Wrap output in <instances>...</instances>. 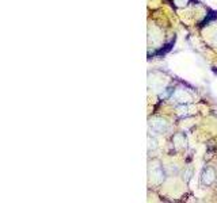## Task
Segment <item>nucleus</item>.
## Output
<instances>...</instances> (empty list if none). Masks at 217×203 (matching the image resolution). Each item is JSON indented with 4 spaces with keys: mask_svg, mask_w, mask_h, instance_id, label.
I'll return each mask as SVG.
<instances>
[{
    "mask_svg": "<svg viewBox=\"0 0 217 203\" xmlns=\"http://www.w3.org/2000/svg\"><path fill=\"white\" fill-rule=\"evenodd\" d=\"M152 129H153L155 131H157L159 134H163V133L165 131V129H167V126H165L164 121H162V119H156V121L152 123Z\"/></svg>",
    "mask_w": 217,
    "mask_h": 203,
    "instance_id": "nucleus-4",
    "label": "nucleus"
},
{
    "mask_svg": "<svg viewBox=\"0 0 217 203\" xmlns=\"http://www.w3.org/2000/svg\"><path fill=\"white\" fill-rule=\"evenodd\" d=\"M172 145H175L176 148H184L186 146V138L182 133H179V134H175L172 137Z\"/></svg>",
    "mask_w": 217,
    "mask_h": 203,
    "instance_id": "nucleus-3",
    "label": "nucleus"
},
{
    "mask_svg": "<svg viewBox=\"0 0 217 203\" xmlns=\"http://www.w3.org/2000/svg\"><path fill=\"white\" fill-rule=\"evenodd\" d=\"M216 180V173H214V169L210 167H208L203 172V176H202V183L206 184V186H210L213 181Z\"/></svg>",
    "mask_w": 217,
    "mask_h": 203,
    "instance_id": "nucleus-1",
    "label": "nucleus"
},
{
    "mask_svg": "<svg viewBox=\"0 0 217 203\" xmlns=\"http://www.w3.org/2000/svg\"><path fill=\"white\" fill-rule=\"evenodd\" d=\"M214 19H217V12H213V11H210V12H209L208 15H206V18L200 23V27H205V26H208V24L210 23L212 20H214Z\"/></svg>",
    "mask_w": 217,
    "mask_h": 203,
    "instance_id": "nucleus-5",
    "label": "nucleus"
},
{
    "mask_svg": "<svg viewBox=\"0 0 217 203\" xmlns=\"http://www.w3.org/2000/svg\"><path fill=\"white\" fill-rule=\"evenodd\" d=\"M176 7H186L187 4L190 3V0H174Z\"/></svg>",
    "mask_w": 217,
    "mask_h": 203,
    "instance_id": "nucleus-6",
    "label": "nucleus"
},
{
    "mask_svg": "<svg viewBox=\"0 0 217 203\" xmlns=\"http://www.w3.org/2000/svg\"><path fill=\"white\" fill-rule=\"evenodd\" d=\"M174 43H175V37L172 38V39L170 41V42H167L165 43L164 46H163V48H160V49H157L156 51H155L153 54H152V56H159V57H163L164 56V54H167L168 51L171 50V49H172V46H174Z\"/></svg>",
    "mask_w": 217,
    "mask_h": 203,
    "instance_id": "nucleus-2",
    "label": "nucleus"
}]
</instances>
